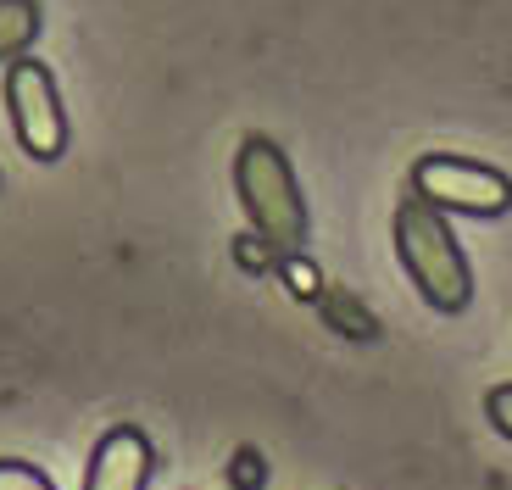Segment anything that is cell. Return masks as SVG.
I'll use <instances>...</instances> for the list:
<instances>
[{"label":"cell","mask_w":512,"mask_h":490,"mask_svg":"<svg viewBox=\"0 0 512 490\" xmlns=\"http://www.w3.org/2000/svg\"><path fill=\"white\" fill-rule=\"evenodd\" d=\"M39 34H45V12H39V0H0V67L34 51Z\"/></svg>","instance_id":"6"},{"label":"cell","mask_w":512,"mask_h":490,"mask_svg":"<svg viewBox=\"0 0 512 490\" xmlns=\"http://www.w3.org/2000/svg\"><path fill=\"white\" fill-rule=\"evenodd\" d=\"M279 273H284V284H290V296H307V301L323 296V279H318V268L307 262V251H290V257H279Z\"/></svg>","instance_id":"8"},{"label":"cell","mask_w":512,"mask_h":490,"mask_svg":"<svg viewBox=\"0 0 512 490\" xmlns=\"http://www.w3.org/2000/svg\"><path fill=\"white\" fill-rule=\"evenodd\" d=\"M412 195H423L440 212H462V218H501L512 207V179L474 156L429 151L412 162Z\"/></svg>","instance_id":"3"},{"label":"cell","mask_w":512,"mask_h":490,"mask_svg":"<svg viewBox=\"0 0 512 490\" xmlns=\"http://www.w3.org/2000/svg\"><path fill=\"white\" fill-rule=\"evenodd\" d=\"M151 468H156L151 440H145L140 429L117 424L112 435H101V446H95L84 490H145L151 485Z\"/></svg>","instance_id":"5"},{"label":"cell","mask_w":512,"mask_h":490,"mask_svg":"<svg viewBox=\"0 0 512 490\" xmlns=\"http://www.w3.org/2000/svg\"><path fill=\"white\" fill-rule=\"evenodd\" d=\"M318 312H323V323H329V329H340L346 340H379V318H373V312L362 307L351 290H334V284H323Z\"/></svg>","instance_id":"7"},{"label":"cell","mask_w":512,"mask_h":490,"mask_svg":"<svg viewBox=\"0 0 512 490\" xmlns=\"http://www.w3.org/2000/svg\"><path fill=\"white\" fill-rule=\"evenodd\" d=\"M234 195H240V207H245V223L279 257L307 245V229H312L307 201H301V179H295L279 140H268V134H245L240 140V151H234Z\"/></svg>","instance_id":"2"},{"label":"cell","mask_w":512,"mask_h":490,"mask_svg":"<svg viewBox=\"0 0 512 490\" xmlns=\"http://www.w3.org/2000/svg\"><path fill=\"white\" fill-rule=\"evenodd\" d=\"M6 112H12V134L34 162H56L67 151V112H62V90L45 62L17 56L6 62Z\"/></svg>","instance_id":"4"},{"label":"cell","mask_w":512,"mask_h":490,"mask_svg":"<svg viewBox=\"0 0 512 490\" xmlns=\"http://www.w3.org/2000/svg\"><path fill=\"white\" fill-rule=\"evenodd\" d=\"M485 413H490V424H496L501 435L512 440V385H496V390H490V396H485Z\"/></svg>","instance_id":"11"},{"label":"cell","mask_w":512,"mask_h":490,"mask_svg":"<svg viewBox=\"0 0 512 490\" xmlns=\"http://www.w3.org/2000/svg\"><path fill=\"white\" fill-rule=\"evenodd\" d=\"M0 490H56V485L28 463H0Z\"/></svg>","instance_id":"10"},{"label":"cell","mask_w":512,"mask_h":490,"mask_svg":"<svg viewBox=\"0 0 512 490\" xmlns=\"http://www.w3.org/2000/svg\"><path fill=\"white\" fill-rule=\"evenodd\" d=\"M262 479H268V474H262V457H256V452H234V485H240V490H262Z\"/></svg>","instance_id":"12"},{"label":"cell","mask_w":512,"mask_h":490,"mask_svg":"<svg viewBox=\"0 0 512 490\" xmlns=\"http://www.w3.org/2000/svg\"><path fill=\"white\" fill-rule=\"evenodd\" d=\"M390 240H396V257L407 268V279L418 284V296L435 312H462L474 301V268H468V251L457 245L446 212L429 207L423 195H407L390 218Z\"/></svg>","instance_id":"1"},{"label":"cell","mask_w":512,"mask_h":490,"mask_svg":"<svg viewBox=\"0 0 512 490\" xmlns=\"http://www.w3.org/2000/svg\"><path fill=\"white\" fill-rule=\"evenodd\" d=\"M234 262H240L245 273H268V268H279V251H273L256 229H245L240 240H234Z\"/></svg>","instance_id":"9"}]
</instances>
